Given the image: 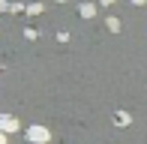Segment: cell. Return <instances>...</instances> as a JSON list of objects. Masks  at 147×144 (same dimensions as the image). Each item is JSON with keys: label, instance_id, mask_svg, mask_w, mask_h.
<instances>
[{"label": "cell", "instance_id": "6da1fadb", "mask_svg": "<svg viewBox=\"0 0 147 144\" xmlns=\"http://www.w3.org/2000/svg\"><path fill=\"white\" fill-rule=\"evenodd\" d=\"M24 135H27L30 144H48V138H51L48 126H39V123H36V126H27V132H24Z\"/></svg>", "mask_w": 147, "mask_h": 144}, {"label": "cell", "instance_id": "7a4b0ae2", "mask_svg": "<svg viewBox=\"0 0 147 144\" xmlns=\"http://www.w3.org/2000/svg\"><path fill=\"white\" fill-rule=\"evenodd\" d=\"M0 132H6V135H9V132H18V120L12 114H0Z\"/></svg>", "mask_w": 147, "mask_h": 144}, {"label": "cell", "instance_id": "52a82bcc", "mask_svg": "<svg viewBox=\"0 0 147 144\" xmlns=\"http://www.w3.org/2000/svg\"><path fill=\"white\" fill-rule=\"evenodd\" d=\"M132 3H138V6H141V3H144V0H132Z\"/></svg>", "mask_w": 147, "mask_h": 144}, {"label": "cell", "instance_id": "3957f363", "mask_svg": "<svg viewBox=\"0 0 147 144\" xmlns=\"http://www.w3.org/2000/svg\"><path fill=\"white\" fill-rule=\"evenodd\" d=\"M114 123H117V126H129V114H126V111H117V117H114Z\"/></svg>", "mask_w": 147, "mask_h": 144}, {"label": "cell", "instance_id": "277c9868", "mask_svg": "<svg viewBox=\"0 0 147 144\" xmlns=\"http://www.w3.org/2000/svg\"><path fill=\"white\" fill-rule=\"evenodd\" d=\"M81 15H84V18H90V15H93V6H90V3H84V6H81Z\"/></svg>", "mask_w": 147, "mask_h": 144}, {"label": "cell", "instance_id": "8992f818", "mask_svg": "<svg viewBox=\"0 0 147 144\" xmlns=\"http://www.w3.org/2000/svg\"><path fill=\"white\" fill-rule=\"evenodd\" d=\"M102 3H105V6H108V3H114V0H102Z\"/></svg>", "mask_w": 147, "mask_h": 144}, {"label": "cell", "instance_id": "5b68a950", "mask_svg": "<svg viewBox=\"0 0 147 144\" xmlns=\"http://www.w3.org/2000/svg\"><path fill=\"white\" fill-rule=\"evenodd\" d=\"M0 144H6V132H0Z\"/></svg>", "mask_w": 147, "mask_h": 144}]
</instances>
